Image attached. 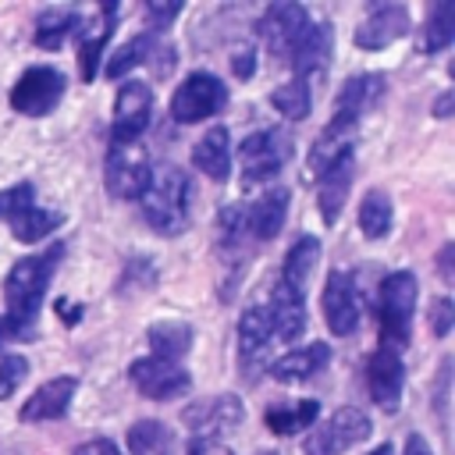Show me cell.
<instances>
[{"mask_svg":"<svg viewBox=\"0 0 455 455\" xmlns=\"http://www.w3.org/2000/svg\"><path fill=\"white\" fill-rule=\"evenodd\" d=\"M64 256V245H50L46 252L39 256H25L11 267V274L4 277V320H7V331L11 338H28L32 327H36V316H39V306H43V295L50 288V277L57 270Z\"/></svg>","mask_w":455,"mask_h":455,"instance_id":"cell-1","label":"cell"},{"mask_svg":"<svg viewBox=\"0 0 455 455\" xmlns=\"http://www.w3.org/2000/svg\"><path fill=\"white\" fill-rule=\"evenodd\" d=\"M139 203H142L146 224L156 235H181L188 224V174L174 164L153 167Z\"/></svg>","mask_w":455,"mask_h":455,"instance_id":"cell-2","label":"cell"},{"mask_svg":"<svg viewBox=\"0 0 455 455\" xmlns=\"http://www.w3.org/2000/svg\"><path fill=\"white\" fill-rule=\"evenodd\" d=\"M416 274L412 270H395L380 281L377 291V316H380V341L384 348H405L412 338V313H416Z\"/></svg>","mask_w":455,"mask_h":455,"instance_id":"cell-3","label":"cell"},{"mask_svg":"<svg viewBox=\"0 0 455 455\" xmlns=\"http://www.w3.org/2000/svg\"><path fill=\"white\" fill-rule=\"evenodd\" d=\"M149 153L142 139H110L103 160V185L110 199H139L149 185Z\"/></svg>","mask_w":455,"mask_h":455,"instance_id":"cell-4","label":"cell"},{"mask_svg":"<svg viewBox=\"0 0 455 455\" xmlns=\"http://www.w3.org/2000/svg\"><path fill=\"white\" fill-rule=\"evenodd\" d=\"M228 103V85L213 71H192L171 96V117L178 124H196L203 117L220 114Z\"/></svg>","mask_w":455,"mask_h":455,"instance_id":"cell-5","label":"cell"},{"mask_svg":"<svg viewBox=\"0 0 455 455\" xmlns=\"http://www.w3.org/2000/svg\"><path fill=\"white\" fill-rule=\"evenodd\" d=\"M370 437V419L363 409L355 405H341L338 412H331V419H323L320 427H313L302 441L306 455H341L348 448H355L359 441Z\"/></svg>","mask_w":455,"mask_h":455,"instance_id":"cell-6","label":"cell"},{"mask_svg":"<svg viewBox=\"0 0 455 455\" xmlns=\"http://www.w3.org/2000/svg\"><path fill=\"white\" fill-rule=\"evenodd\" d=\"M64 85L68 78L50 68V64H36L28 71H21V78L11 89V107L25 117H46L60 100H64Z\"/></svg>","mask_w":455,"mask_h":455,"instance_id":"cell-7","label":"cell"},{"mask_svg":"<svg viewBox=\"0 0 455 455\" xmlns=\"http://www.w3.org/2000/svg\"><path fill=\"white\" fill-rule=\"evenodd\" d=\"M238 160H242V171H245V185L267 181V178H274V174L291 160V139H288L281 128L252 132V135L238 146Z\"/></svg>","mask_w":455,"mask_h":455,"instance_id":"cell-8","label":"cell"},{"mask_svg":"<svg viewBox=\"0 0 455 455\" xmlns=\"http://www.w3.org/2000/svg\"><path fill=\"white\" fill-rule=\"evenodd\" d=\"M242 402L235 395H213V398H203V402H192L185 412H181V423L188 427V437L196 441H213L228 430H235L242 423Z\"/></svg>","mask_w":455,"mask_h":455,"instance_id":"cell-9","label":"cell"},{"mask_svg":"<svg viewBox=\"0 0 455 455\" xmlns=\"http://www.w3.org/2000/svg\"><path fill=\"white\" fill-rule=\"evenodd\" d=\"M320 306H323V320H327L331 334H338V338L352 334L359 327V313H363L355 277L348 270H331L323 295H320Z\"/></svg>","mask_w":455,"mask_h":455,"instance_id":"cell-10","label":"cell"},{"mask_svg":"<svg viewBox=\"0 0 455 455\" xmlns=\"http://www.w3.org/2000/svg\"><path fill=\"white\" fill-rule=\"evenodd\" d=\"M128 377L132 384L139 387L142 398H153V402H164V398H178L188 391L192 377L181 363H167V359H156V355H146V359H135L128 366Z\"/></svg>","mask_w":455,"mask_h":455,"instance_id":"cell-11","label":"cell"},{"mask_svg":"<svg viewBox=\"0 0 455 455\" xmlns=\"http://www.w3.org/2000/svg\"><path fill=\"white\" fill-rule=\"evenodd\" d=\"M270 338H274V327H270L267 306H249L238 320V366L249 380H256V373L263 370Z\"/></svg>","mask_w":455,"mask_h":455,"instance_id":"cell-12","label":"cell"},{"mask_svg":"<svg viewBox=\"0 0 455 455\" xmlns=\"http://www.w3.org/2000/svg\"><path fill=\"white\" fill-rule=\"evenodd\" d=\"M153 114V89L146 82H124L114 100L110 139H142Z\"/></svg>","mask_w":455,"mask_h":455,"instance_id":"cell-13","label":"cell"},{"mask_svg":"<svg viewBox=\"0 0 455 455\" xmlns=\"http://www.w3.org/2000/svg\"><path fill=\"white\" fill-rule=\"evenodd\" d=\"M366 387L373 395V402L384 409V412H395L398 402H402V387H405V363L395 348H377L370 359H366Z\"/></svg>","mask_w":455,"mask_h":455,"instance_id":"cell-14","label":"cell"},{"mask_svg":"<svg viewBox=\"0 0 455 455\" xmlns=\"http://www.w3.org/2000/svg\"><path fill=\"white\" fill-rule=\"evenodd\" d=\"M306 25H309L306 7L284 0V4H270V7L263 11V18H259V36H263V43H267L270 53L288 57L291 46L299 43V36L306 32Z\"/></svg>","mask_w":455,"mask_h":455,"instance_id":"cell-15","label":"cell"},{"mask_svg":"<svg viewBox=\"0 0 455 455\" xmlns=\"http://www.w3.org/2000/svg\"><path fill=\"white\" fill-rule=\"evenodd\" d=\"M206 448L210 444L196 441V437L178 441L171 434V427L160 419H139L128 427V451L132 455H203Z\"/></svg>","mask_w":455,"mask_h":455,"instance_id":"cell-16","label":"cell"},{"mask_svg":"<svg viewBox=\"0 0 455 455\" xmlns=\"http://www.w3.org/2000/svg\"><path fill=\"white\" fill-rule=\"evenodd\" d=\"M384 89H387V78L380 71H363V75H352L341 92L334 96V117L345 121V124H359L363 114H370L380 100H384Z\"/></svg>","mask_w":455,"mask_h":455,"instance_id":"cell-17","label":"cell"},{"mask_svg":"<svg viewBox=\"0 0 455 455\" xmlns=\"http://www.w3.org/2000/svg\"><path fill=\"white\" fill-rule=\"evenodd\" d=\"M405 32H409V11L402 4H380L359 21L352 39L359 50H384V46L398 43Z\"/></svg>","mask_w":455,"mask_h":455,"instance_id":"cell-18","label":"cell"},{"mask_svg":"<svg viewBox=\"0 0 455 455\" xmlns=\"http://www.w3.org/2000/svg\"><path fill=\"white\" fill-rule=\"evenodd\" d=\"M331 25L327 21H309L306 32L299 36V43L291 46L288 60L295 68V78L309 82V78H320L327 71V60H331Z\"/></svg>","mask_w":455,"mask_h":455,"instance_id":"cell-19","label":"cell"},{"mask_svg":"<svg viewBox=\"0 0 455 455\" xmlns=\"http://www.w3.org/2000/svg\"><path fill=\"white\" fill-rule=\"evenodd\" d=\"M75 391H78V380H75V377H53V380L39 384V387L28 395V402L18 409V419H21V423H46V419H60V416L68 412V405H71Z\"/></svg>","mask_w":455,"mask_h":455,"instance_id":"cell-20","label":"cell"},{"mask_svg":"<svg viewBox=\"0 0 455 455\" xmlns=\"http://www.w3.org/2000/svg\"><path fill=\"white\" fill-rule=\"evenodd\" d=\"M288 188L284 185H274V188H267L263 196H256V203L249 206V213H245V231H249V238H256V242H270V238H277V231L284 228V217H288Z\"/></svg>","mask_w":455,"mask_h":455,"instance_id":"cell-21","label":"cell"},{"mask_svg":"<svg viewBox=\"0 0 455 455\" xmlns=\"http://www.w3.org/2000/svg\"><path fill=\"white\" fill-rule=\"evenodd\" d=\"M192 164L210 181H228V174H231V132H228V124H213L203 132V139L192 146Z\"/></svg>","mask_w":455,"mask_h":455,"instance_id":"cell-22","label":"cell"},{"mask_svg":"<svg viewBox=\"0 0 455 455\" xmlns=\"http://www.w3.org/2000/svg\"><path fill=\"white\" fill-rule=\"evenodd\" d=\"M352 174H355V160L352 153L341 156L338 164H331L320 178H316V203H320V217L323 224H334L341 217V206H345V196L352 188Z\"/></svg>","mask_w":455,"mask_h":455,"instance_id":"cell-23","label":"cell"},{"mask_svg":"<svg viewBox=\"0 0 455 455\" xmlns=\"http://www.w3.org/2000/svg\"><path fill=\"white\" fill-rule=\"evenodd\" d=\"M267 313H270L274 334L284 338V341H295V338L306 331V295L291 291V288L281 284V281H277V288H274V295H270Z\"/></svg>","mask_w":455,"mask_h":455,"instance_id":"cell-24","label":"cell"},{"mask_svg":"<svg viewBox=\"0 0 455 455\" xmlns=\"http://www.w3.org/2000/svg\"><path fill=\"white\" fill-rule=\"evenodd\" d=\"M327 359H331L327 341H313L306 348H295V352L274 359L270 363V377L281 380V384H299V380H309L313 373H320L327 366Z\"/></svg>","mask_w":455,"mask_h":455,"instance_id":"cell-25","label":"cell"},{"mask_svg":"<svg viewBox=\"0 0 455 455\" xmlns=\"http://www.w3.org/2000/svg\"><path fill=\"white\" fill-rule=\"evenodd\" d=\"M352 135H355V124H345V121L331 117V124L316 135V142L309 149V171H313V178H320L331 164H338L341 156L352 153Z\"/></svg>","mask_w":455,"mask_h":455,"instance_id":"cell-26","label":"cell"},{"mask_svg":"<svg viewBox=\"0 0 455 455\" xmlns=\"http://www.w3.org/2000/svg\"><path fill=\"white\" fill-rule=\"evenodd\" d=\"M316 259H320V242L313 235L295 238V245L288 249L284 267H281V284H288L291 291L306 295V284H309V277L316 270Z\"/></svg>","mask_w":455,"mask_h":455,"instance_id":"cell-27","label":"cell"},{"mask_svg":"<svg viewBox=\"0 0 455 455\" xmlns=\"http://www.w3.org/2000/svg\"><path fill=\"white\" fill-rule=\"evenodd\" d=\"M146 341H149V352L156 359L178 363L192 348V327L185 320H156V323H149Z\"/></svg>","mask_w":455,"mask_h":455,"instance_id":"cell-28","label":"cell"},{"mask_svg":"<svg viewBox=\"0 0 455 455\" xmlns=\"http://www.w3.org/2000/svg\"><path fill=\"white\" fill-rule=\"evenodd\" d=\"M316 416H320V402H316V398H302V402H295V405H270V409L263 412V423H267L274 434L288 437V434H299V430L313 427Z\"/></svg>","mask_w":455,"mask_h":455,"instance_id":"cell-29","label":"cell"},{"mask_svg":"<svg viewBox=\"0 0 455 455\" xmlns=\"http://www.w3.org/2000/svg\"><path fill=\"white\" fill-rule=\"evenodd\" d=\"M78 11L75 7H46L36 18V46L39 50H60V43L78 28Z\"/></svg>","mask_w":455,"mask_h":455,"instance_id":"cell-30","label":"cell"},{"mask_svg":"<svg viewBox=\"0 0 455 455\" xmlns=\"http://www.w3.org/2000/svg\"><path fill=\"white\" fill-rule=\"evenodd\" d=\"M114 21H117V4H103V7H100V32L89 36V39L82 43V50H78V75H82L85 82H92L96 71H100L107 39H110V32H114Z\"/></svg>","mask_w":455,"mask_h":455,"instance_id":"cell-31","label":"cell"},{"mask_svg":"<svg viewBox=\"0 0 455 455\" xmlns=\"http://www.w3.org/2000/svg\"><path fill=\"white\" fill-rule=\"evenodd\" d=\"M391 217H395L391 199H387L380 188H370V192L363 196V203H359V228H363V235H366L370 242L387 238V231H391Z\"/></svg>","mask_w":455,"mask_h":455,"instance_id":"cell-32","label":"cell"},{"mask_svg":"<svg viewBox=\"0 0 455 455\" xmlns=\"http://www.w3.org/2000/svg\"><path fill=\"white\" fill-rule=\"evenodd\" d=\"M153 46H156V36H153V32H139V36H132L128 43H121V46L107 57V78H121V75H128L132 68L146 64L149 53H153Z\"/></svg>","mask_w":455,"mask_h":455,"instance_id":"cell-33","label":"cell"},{"mask_svg":"<svg viewBox=\"0 0 455 455\" xmlns=\"http://www.w3.org/2000/svg\"><path fill=\"white\" fill-rule=\"evenodd\" d=\"M451 39H455V4L451 0H437L430 7V14H427V25H423V50L437 53Z\"/></svg>","mask_w":455,"mask_h":455,"instance_id":"cell-34","label":"cell"},{"mask_svg":"<svg viewBox=\"0 0 455 455\" xmlns=\"http://www.w3.org/2000/svg\"><path fill=\"white\" fill-rule=\"evenodd\" d=\"M270 103L277 107V114H284V117H291V121H302V117L309 114V103H313V96H309V82L291 78V82L277 85V89L270 92Z\"/></svg>","mask_w":455,"mask_h":455,"instance_id":"cell-35","label":"cell"},{"mask_svg":"<svg viewBox=\"0 0 455 455\" xmlns=\"http://www.w3.org/2000/svg\"><path fill=\"white\" fill-rule=\"evenodd\" d=\"M57 224H60V213H57V210H39V206H32V210H25L18 220H11L14 238L25 242V245H36V242L46 238Z\"/></svg>","mask_w":455,"mask_h":455,"instance_id":"cell-36","label":"cell"},{"mask_svg":"<svg viewBox=\"0 0 455 455\" xmlns=\"http://www.w3.org/2000/svg\"><path fill=\"white\" fill-rule=\"evenodd\" d=\"M153 284H156V267H153V259L132 256V259L124 263V270H121L114 291H117L121 299H132V295H139V291H149Z\"/></svg>","mask_w":455,"mask_h":455,"instance_id":"cell-37","label":"cell"},{"mask_svg":"<svg viewBox=\"0 0 455 455\" xmlns=\"http://www.w3.org/2000/svg\"><path fill=\"white\" fill-rule=\"evenodd\" d=\"M36 206V188L32 181H18L11 188H0V220H18L25 210Z\"/></svg>","mask_w":455,"mask_h":455,"instance_id":"cell-38","label":"cell"},{"mask_svg":"<svg viewBox=\"0 0 455 455\" xmlns=\"http://www.w3.org/2000/svg\"><path fill=\"white\" fill-rule=\"evenodd\" d=\"M28 373V359L25 355H0V398H11L18 391V384Z\"/></svg>","mask_w":455,"mask_h":455,"instance_id":"cell-39","label":"cell"},{"mask_svg":"<svg viewBox=\"0 0 455 455\" xmlns=\"http://www.w3.org/2000/svg\"><path fill=\"white\" fill-rule=\"evenodd\" d=\"M142 11H146V18H149L153 32H160V28H167V25L181 14V4H178V0H149Z\"/></svg>","mask_w":455,"mask_h":455,"instance_id":"cell-40","label":"cell"},{"mask_svg":"<svg viewBox=\"0 0 455 455\" xmlns=\"http://www.w3.org/2000/svg\"><path fill=\"white\" fill-rule=\"evenodd\" d=\"M451 323H455V306H451V299H434V306H430V331H434L437 338H444V334L451 331Z\"/></svg>","mask_w":455,"mask_h":455,"instance_id":"cell-41","label":"cell"},{"mask_svg":"<svg viewBox=\"0 0 455 455\" xmlns=\"http://www.w3.org/2000/svg\"><path fill=\"white\" fill-rule=\"evenodd\" d=\"M71 455H121V451H117V444H114L110 437H92V441L75 444Z\"/></svg>","mask_w":455,"mask_h":455,"instance_id":"cell-42","label":"cell"},{"mask_svg":"<svg viewBox=\"0 0 455 455\" xmlns=\"http://www.w3.org/2000/svg\"><path fill=\"white\" fill-rule=\"evenodd\" d=\"M231 68H235V75H238V78H249V75L256 71V50H252V46L238 50V53L231 57Z\"/></svg>","mask_w":455,"mask_h":455,"instance_id":"cell-43","label":"cell"},{"mask_svg":"<svg viewBox=\"0 0 455 455\" xmlns=\"http://www.w3.org/2000/svg\"><path fill=\"white\" fill-rule=\"evenodd\" d=\"M405 455H434V451H430V444L419 434H409L405 437Z\"/></svg>","mask_w":455,"mask_h":455,"instance_id":"cell-44","label":"cell"},{"mask_svg":"<svg viewBox=\"0 0 455 455\" xmlns=\"http://www.w3.org/2000/svg\"><path fill=\"white\" fill-rule=\"evenodd\" d=\"M451 252H455V249H451V245H444V249H441V256H437V263H441V277H444V281H451V277H455V274H451Z\"/></svg>","mask_w":455,"mask_h":455,"instance_id":"cell-45","label":"cell"},{"mask_svg":"<svg viewBox=\"0 0 455 455\" xmlns=\"http://www.w3.org/2000/svg\"><path fill=\"white\" fill-rule=\"evenodd\" d=\"M434 114H437V117H448V114H451V92L437 96V103H434Z\"/></svg>","mask_w":455,"mask_h":455,"instance_id":"cell-46","label":"cell"},{"mask_svg":"<svg viewBox=\"0 0 455 455\" xmlns=\"http://www.w3.org/2000/svg\"><path fill=\"white\" fill-rule=\"evenodd\" d=\"M57 306L64 309V299H57ZM78 313H82V309H71V313H64V320H68V323H75V320H78Z\"/></svg>","mask_w":455,"mask_h":455,"instance_id":"cell-47","label":"cell"},{"mask_svg":"<svg viewBox=\"0 0 455 455\" xmlns=\"http://www.w3.org/2000/svg\"><path fill=\"white\" fill-rule=\"evenodd\" d=\"M11 338V331H7V320H4V313H0V345Z\"/></svg>","mask_w":455,"mask_h":455,"instance_id":"cell-48","label":"cell"},{"mask_svg":"<svg viewBox=\"0 0 455 455\" xmlns=\"http://www.w3.org/2000/svg\"><path fill=\"white\" fill-rule=\"evenodd\" d=\"M370 455H395V448H391V444H377Z\"/></svg>","mask_w":455,"mask_h":455,"instance_id":"cell-49","label":"cell"}]
</instances>
